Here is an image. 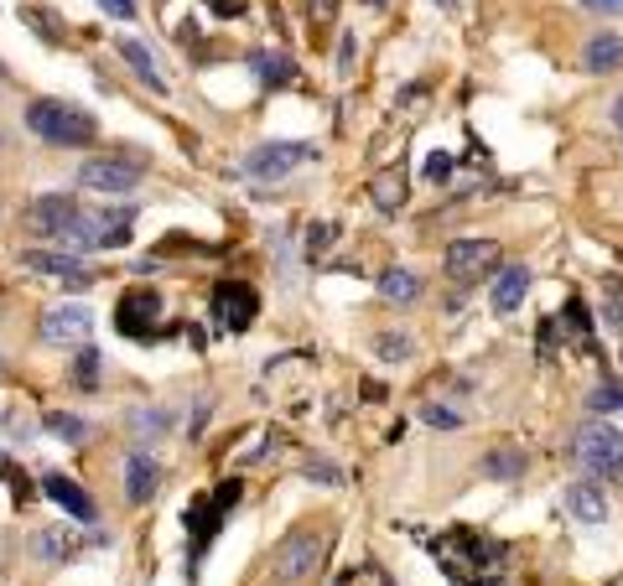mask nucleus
<instances>
[{
    "instance_id": "obj_29",
    "label": "nucleus",
    "mask_w": 623,
    "mask_h": 586,
    "mask_svg": "<svg viewBox=\"0 0 623 586\" xmlns=\"http://www.w3.org/2000/svg\"><path fill=\"white\" fill-rule=\"evenodd\" d=\"M0 472H5V483H11V498H16V509L37 498V488H31V477H26V472L16 468V462H0Z\"/></svg>"
},
{
    "instance_id": "obj_36",
    "label": "nucleus",
    "mask_w": 623,
    "mask_h": 586,
    "mask_svg": "<svg viewBox=\"0 0 623 586\" xmlns=\"http://www.w3.org/2000/svg\"><path fill=\"white\" fill-rule=\"evenodd\" d=\"M99 5H104L115 22H136V0H99Z\"/></svg>"
},
{
    "instance_id": "obj_31",
    "label": "nucleus",
    "mask_w": 623,
    "mask_h": 586,
    "mask_svg": "<svg viewBox=\"0 0 623 586\" xmlns=\"http://www.w3.org/2000/svg\"><path fill=\"white\" fill-rule=\"evenodd\" d=\"M453 156H447V151H432V156H427V182H432V188H436V182H453Z\"/></svg>"
},
{
    "instance_id": "obj_37",
    "label": "nucleus",
    "mask_w": 623,
    "mask_h": 586,
    "mask_svg": "<svg viewBox=\"0 0 623 586\" xmlns=\"http://www.w3.org/2000/svg\"><path fill=\"white\" fill-rule=\"evenodd\" d=\"M582 11H593V16H619L623 11V0H576Z\"/></svg>"
},
{
    "instance_id": "obj_15",
    "label": "nucleus",
    "mask_w": 623,
    "mask_h": 586,
    "mask_svg": "<svg viewBox=\"0 0 623 586\" xmlns=\"http://www.w3.org/2000/svg\"><path fill=\"white\" fill-rule=\"evenodd\" d=\"M525 296H530V270L525 265H504L499 281H494V296H488L494 311H499V317H514V311L525 306Z\"/></svg>"
},
{
    "instance_id": "obj_32",
    "label": "nucleus",
    "mask_w": 623,
    "mask_h": 586,
    "mask_svg": "<svg viewBox=\"0 0 623 586\" xmlns=\"http://www.w3.org/2000/svg\"><path fill=\"white\" fill-rule=\"evenodd\" d=\"M421 421H427V425H442V431H457V425H462V416H453L447 405H427V410H421Z\"/></svg>"
},
{
    "instance_id": "obj_38",
    "label": "nucleus",
    "mask_w": 623,
    "mask_h": 586,
    "mask_svg": "<svg viewBox=\"0 0 623 586\" xmlns=\"http://www.w3.org/2000/svg\"><path fill=\"white\" fill-rule=\"evenodd\" d=\"M354 58H359V37H343V52H338V73L354 68Z\"/></svg>"
},
{
    "instance_id": "obj_1",
    "label": "nucleus",
    "mask_w": 623,
    "mask_h": 586,
    "mask_svg": "<svg viewBox=\"0 0 623 586\" xmlns=\"http://www.w3.org/2000/svg\"><path fill=\"white\" fill-rule=\"evenodd\" d=\"M26 130H31L37 141L68 145V151L99 141L94 115L78 110V104H68V99H31V104H26Z\"/></svg>"
},
{
    "instance_id": "obj_22",
    "label": "nucleus",
    "mask_w": 623,
    "mask_h": 586,
    "mask_svg": "<svg viewBox=\"0 0 623 586\" xmlns=\"http://www.w3.org/2000/svg\"><path fill=\"white\" fill-rule=\"evenodd\" d=\"M369 198H374V208L380 213H400L406 208V177H400V171H380L374 188H369Z\"/></svg>"
},
{
    "instance_id": "obj_25",
    "label": "nucleus",
    "mask_w": 623,
    "mask_h": 586,
    "mask_svg": "<svg viewBox=\"0 0 623 586\" xmlns=\"http://www.w3.org/2000/svg\"><path fill=\"white\" fill-rule=\"evenodd\" d=\"M520 472H525V457H520V451H488V457H483V477L514 483Z\"/></svg>"
},
{
    "instance_id": "obj_30",
    "label": "nucleus",
    "mask_w": 623,
    "mask_h": 586,
    "mask_svg": "<svg viewBox=\"0 0 623 586\" xmlns=\"http://www.w3.org/2000/svg\"><path fill=\"white\" fill-rule=\"evenodd\" d=\"M587 410H602V416H613V410H619V416H623V390H619V384H598V390L587 395Z\"/></svg>"
},
{
    "instance_id": "obj_26",
    "label": "nucleus",
    "mask_w": 623,
    "mask_h": 586,
    "mask_svg": "<svg viewBox=\"0 0 623 586\" xmlns=\"http://www.w3.org/2000/svg\"><path fill=\"white\" fill-rule=\"evenodd\" d=\"M31 550H37L42 561H63V556H73V535L68 530H37Z\"/></svg>"
},
{
    "instance_id": "obj_21",
    "label": "nucleus",
    "mask_w": 623,
    "mask_h": 586,
    "mask_svg": "<svg viewBox=\"0 0 623 586\" xmlns=\"http://www.w3.org/2000/svg\"><path fill=\"white\" fill-rule=\"evenodd\" d=\"M380 296L384 302H395V306H410L416 296H421V276H416V270H384Z\"/></svg>"
},
{
    "instance_id": "obj_35",
    "label": "nucleus",
    "mask_w": 623,
    "mask_h": 586,
    "mask_svg": "<svg viewBox=\"0 0 623 586\" xmlns=\"http://www.w3.org/2000/svg\"><path fill=\"white\" fill-rule=\"evenodd\" d=\"M333 239H338L333 224H317V229H307V255H317V250H322V244H333Z\"/></svg>"
},
{
    "instance_id": "obj_9",
    "label": "nucleus",
    "mask_w": 623,
    "mask_h": 586,
    "mask_svg": "<svg viewBox=\"0 0 623 586\" xmlns=\"http://www.w3.org/2000/svg\"><path fill=\"white\" fill-rule=\"evenodd\" d=\"M22 265L31 276H52L63 285H94V265H84L73 250H26Z\"/></svg>"
},
{
    "instance_id": "obj_5",
    "label": "nucleus",
    "mask_w": 623,
    "mask_h": 586,
    "mask_svg": "<svg viewBox=\"0 0 623 586\" xmlns=\"http://www.w3.org/2000/svg\"><path fill=\"white\" fill-rule=\"evenodd\" d=\"M322 550H328V539H322V535H312V530H296V535L281 539V550L270 556V576H276L281 586L307 582L312 571L322 565Z\"/></svg>"
},
{
    "instance_id": "obj_11",
    "label": "nucleus",
    "mask_w": 623,
    "mask_h": 586,
    "mask_svg": "<svg viewBox=\"0 0 623 586\" xmlns=\"http://www.w3.org/2000/svg\"><path fill=\"white\" fill-rule=\"evenodd\" d=\"M73 218H78V203H73V198H63V192H48V198H37V203L22 213L26 234H52V239L68 234Z\"/></svg>"
},
{
    "instance_id": "obj_16",
    "label": "nucleus",
    "mask_w": 623,
    "mask_h": 586,
    "mask_svg": "<svg viewBox=\"0 0 623 586\" xmlns=\"http://www.w3.org/2000/svg\"><path fill=\"white\" fill-rule=\"evenodd\" d=\"M582 68L587 73H619L623 68V37L619 31H593L582 48Z\"/></svg>"
},
{
    "instance_id": "obj_23",
    "label": "nucleus",
    "mask_w": 623,
    "mask_h": 586,
    "mask_svg": "<svg viewBox=\"0 0 623 586\" xmlns=\"http://www.w3.org/2000/svg\"><path fill=\"white\" fill-rule=\"evenodd\" d=\"M42 431H48V436H58V442H68V446L89 442V421H78V416H68V410H52V416H42Z\"/></svg>"
},
{
    "instance_id": "obj_17",
    "label": "nucleus",
    "mask_w": 623,
    "mask_h": 586,
    "mask_svg": "<svg viewBox=\"0 0 623 586\" xmlns=\"http://www.w3.org/2000/svg\"><path fill=\"white\" fill-rule=\"evenodd\" d=\"M115 48H120V58L130 63V68H136V78H141L151 94H167L171 84L162 78V68H156V58L145 52V42H136V37H115Z\"/></svg>"
},
{
    "instance_id": "obj_18",
    "label": "nucleus",
    "mask_w": 623,
    "mask_h": 586,
    "mask_svg": "<svg viewBox=\"0 0 623 586\" xmlns=\"http://www.w3.org/2000/svg\"><path fill=\"white\" fill-rule=\"evenodd\" d=\"M567 514H572L576 524H602V519H608L602 483H572V488H567Z\"/></svg>"
},
{
    "instance_id": "obj_6",
    "label": "nucleus",
    "mask_w": 623,
    "mask_h": 586,
    "mask_svg": "<svg viewBox=\"0 0 623 586\" xmlns=\"http://www.w3.org/2000/svg\"><path fill=\"white\" fill-rule=\"evenodd\" d=\"M255 317H260V291H255V285H244V281L214 285V328L224 332V337L250 332Z\"/></svg>"
},
{
    "instance_id": "obj_41",
    "label": "nucleus",
    "mask_w": 623,
    "mask_h": 586,
    "mask_svg": "<svg viewBox=\"0 0 623 586\" xmlns=\"http://www.w3.org/2000/svg\"><path fill=\"white\" fill-rule=\"evenodd\" d=\"M613 586H623V576H613Z\"/></svg>"
},
{
    "instance_id": "obj_12",
    "label": "nucleus",
    "mask_w": 623,
    "mask_h": 586,
    "mask_svg": "<svg viewBox=\"0 0 623 586\" xmlns=\"http://www.w3.org/2000/svg\"><path fill=\"white\" fill-rule=\"evenodd\" d=\"M156 317H162V296L156 291H125L120 306H115V328L125 337H151Z\"/></svg>"
},
{
    "instance_id": "obj_8",
    "label": "nucleus",
    "mask_w": 623,
    "mask_h": 586,
    "mask_svg": "<svg viewBox=\"0 0 623 586\" xmlns=\"http://www.w3.org/2000/svg\"><path fill=\"white\" fill-rule=\"evenodd\" d=\"M141 166L136 162H125V156H94V162H84L78 166V188H89V192H136L141 188Z\"/></svg>"
},
{
    "instance_id": "obj_3",
    "label": "nucleus",
    "mask_w": 623,
    "mask_h": 586,
    "mask_svg": "<svg viewBox=\"0 0 623 586\" xmlns=\"http://www.w3.org/2000/svg\"><path fill=\"white\" fill-rule=\"evenodd\" d=\"M572 451L598 483H623V431H613V425H602V421H587L576 431Z\"/></svg>"
},
{
    "instance_id": "obj_34",
    "label": "nucleus",
    "mask_w": 623,
    "mask_h": 586,
    "mask_svg": "<svg viewBox=\"0 0 623 586\" xmlns=\"http://www.w3.org/2000/svg\"><path fill=\"white\" fill-rule=\"evenodd\" d=\"M374 348H380V358H410V337H380V343H374Z\"/></svg>"
},
{
    "instance_id": "obj_39",
    "label": "nucleus",
    "mask_w": 623,
    "mask_h": 586,
    "mask_svg": "<svg viewBox=\"0 0 623 586\" xmlns=\"http://www.w3.org/2000/svg\"><path fill=\"white\" fill-rule=\"evenodd\" d=\"M302 472H307L312 483H328V488H333V483H338V472H333V468H317V462H307V468H302Z\"/></svg>"
},
{
    "instance_id": "obj_24",
    "label": "nucleus",
    "mask_w": 623,
    "mask_h": 586,
    "mask_svg": "<svg viewBox=\"0 0 623 586\" xmlns=\"http://www.w3.org/2000/svg\"><path fill=\"white\" fill-rule=\"evenodd\" d=\"M22 26H31V31H37L48 48H58V42H63V22H58V16H48L42 5H22Z\"/></svg>"
},
{
    "instance_id": "obj_7",
    "label": "nucleus",
    "mask_w": 623,
    "mask_h": 586,
    "mask_svg": "<svg viewBox=\"0 0 623 586\" xmlns=\"http://www.w3.org/2000/svg\"><path fill=\"white\" fill-rule=\"evenodd\" d=\"M499 259H504V250L494 239H457V244H447V255H442V270H447L457 285H473V281H483V276H494Z\"/></svg>"
},
{
    "instance_id": "obj_19",
    "label": "nucleus",
    "mask_w": 623,
    "mask_h": 586,
    "mask_svg": "<svg viewBox=\"0 0 623 586\" xmlns=\"http://www.w3.org/2000/svg\"><path fill=\"white\" fill-rule=\"evenodd\" d=\"M250 73L260 78L265 89H287V84H296V63H291L287 52H270V48L250 52Z\"/></svg>"
},
{
    "instance_id": "obj_4",
    "label": "nucleus",
    "mask_w": 623,
    "mask_h": 586,
    "mask_svg": "<svg viewBox=\"0 0 623 586\" xmlns=\"http://www.w3.org/2000/svg\"><path fill=\"white\" fill-rule=\"evenodd\" d=\"M317 162V145L307 141H270V145H255L250 156H244V177L250 182H287L296 166Z\"/></svg>"
},
{
    "instance_id": "obj_2",
    "label": "nucleus",
    "mask_w": 623,
    "mask_h": 586,
    "mask_svg": "<svg viewBox=\"0 0 623 586\" xmlns=\"http://www.w3.org/2000/svg\"><path fill=\"white\" fill-rule=\"evenodd\" d=\"M130 218H136V208H78V218L68 224V234L58 244L73 250V255H84V250H120L130 239Z\"/></svg>"
},
{
    "instance_id": "obj_28",
    "label": "nucleus",
    "mask_w": 623,
    "mask_h": 586,
    "mask_svg": "<svg viewBox=\"0 0 623 586\" xmlns=\"http://www.w3.org/2000/svg\"><path fill=\"white\" fill-rule=\"evenodd\" d=\"M167 410H130V431H136V436H162V431H167Z\"/></svg>"
},
{
    "instance_id": "obj_42",
    "label": "nucleus",
    "mask_w": 623,
    "mask_h": 586,
    "mask_svg": "<svg viewBox=\"0 0 623 586\" xmlns=\"http://www.w3.org/2000/svg\"><path fill=\"white\" fill-rule=\"evenodd\" d=\"M0 369H5V364H0Z\"/></svg>"
},
{
    "instance_id": "obj_14",
    "label": "nucleus",
    "mask_w": 623,
    "mask_h": 586,
    "mask_svg": "<svg viewBox=\"0 0 623 586\" xmlns=\"http://www.w3.org/2000/svg\"><path fill=\"white\" fill-rule=\"evenodd\" d=\"M162 483V457L151 451V446H136L130 457H125V498L130 504H145L151 493Z\"/></svg>"
},
{
    "instance_id": "obj_27",
    "label": "nucleus",
    "mask_w": 623,
    "mask_h": 586,
    "mask_svg": "<svg viewBox=\"0 0 623 586\" xmlns=\"http://www.w3.org/2000/svg\"><path fill=\"white\" fill-rule=\"evenodd\" d=\"M99 369H104L99 348H84L78 353V364H73V384H78V390H99Z\"/></svg>"
},
{
    "instance_id": "obj_20",
    "label": "nucleus",
    "mask_w": 623,
    "mask_h": 586,
    "mask_svg": "<svg viewBox=\"0 0 623 586\" xmlns=\"http://www.w3.org/2000/svg\"><path fill=\"white\" fill-rule=\"evenodd\" d=\"M218 519H224V509L214 504V493L208 498H192L188 504V514H182V524H188V535L198 550H208V539L218 535Z\"/></svg>"
},
{
    "instance_id": "obj_40",
    "label": "nucleus",
    "mask_w": 623,
    "mask_h": 586,
    "mask_svg": "<svg viewBox=\"0 0 623 586\" xmlns=\"http://www.w3.org/2000/svg\"><path fill=\"white\" fill-rule=\"evenodd\" d=\"M436 5H457V0H436Z\"/></svg>"
},
{
    "instance_id": "obj_13",
    "label": "nucleus",
    "mask_w": 623,
    "mask_h": 586,
    "mask_svg": "<svg viewBox=\"0 0 623 586\" xmlns=\"http://www.w3.org/2000/svg\"><path fill=\"white\" fill-rule=\"evenodd\" d=\"M42 493H48L63 514L78 519V524H94V519H99V504L89 498V488H84V483H73V477H63V472H48V477H42Z\"/></svg>"
},
{
    "instance_id": "obj_33",
    "label": "nucleus",
    "mask_w": 623,
    "mask_h": 586,
    "mask_svg": "<svg viewBox=\"0 0 623 586\" xmlns=\"http://www.w3.org/2000/svg\"><path fill=\"white\" fill-rule=\"evenodd\" d=\"M214 504H218V509H224V514H229V509L240 504V477H229V483H218V488H214Z\"/></svg>"
},
{
    "instance_id": "obj_10",
    "label": "nucleus",
    "mask_w": 623,
    "mask_h": 586,
    "mask_svg": "<svg viewBox=\"0 0 623 586\" xmlns=\"http://www.w3.org/2000/svg\"><path fill=\"white\" fill-rule=\"evenodd\" d=\"M37 332H42V343H52V348L84 343V337L94 332V311H89V306H52V311H42Z\"/></svg>"
}]
</instances>
